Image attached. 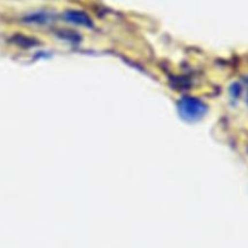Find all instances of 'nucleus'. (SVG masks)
Wrapping results in <instances>:
<instances>
[{"label": "nucleus", "instance_id": "f257e3e1", "mask_svg": "<svg viewBox=\"0 0 248 248\" xmlns=\"http://www.w3.org/2000/svg\"><path fill=\"white\" fill-rule=\"evenodd\" d=\"M180 111L184 118L186 119H197L206 112V106L203 102L197 99H184L180 102Z\"/></svg>", "mask_w": 248, "mask_h": 248}, {"label": "nucleus", "instance_id": "f03ea898", "mask_svg": "<svg viewBox=\"0 0 248 248\" xmlns=\"http://www.w3.org/2000/svg\"><path fill=\"white\" fill-rule=\"evenodd\" d=\"M65 18L70 21L71 23L77 26H84V27H92L93 22L89 16L83 11L78 10H68L65 13Z\"/></svg>", "mask_w": 248, "mask_h": 248}]
</instances>
